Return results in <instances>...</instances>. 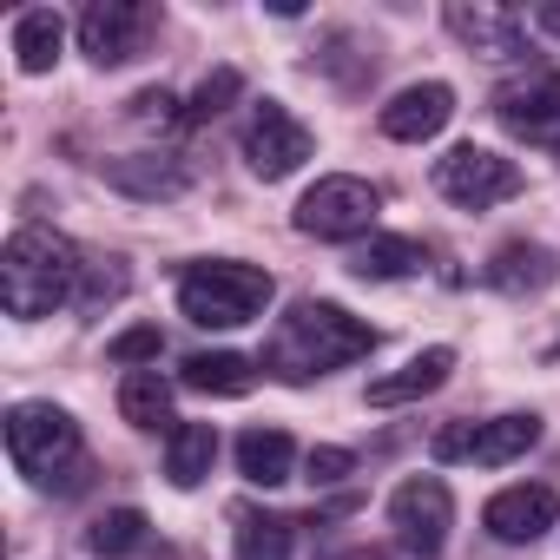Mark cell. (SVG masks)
Wrapping results in <instances>:
<instances>
[{"label":"cell","mask_w":560,"mask_h":560,"mask_svg":"<svg viewBox=\"0 0 560 560\" xmlns=\"http://www.w3.org/2000/svg\"><path fill=\"white\" fill-rule=\"evenodd\" d=\"M376 350V330L363 317H350L343 304H324V298H304L277 317V330L264 337V370L277 383H317L357 357Z\"/></svg>","instance_id":"1"},{"label":"cell","mask_w":560,"mask_h":560,"mask_svg":"<svg viewBox=\"0 0 560 560\" xmlns=\"http://www.w3.org/2000/svg\"><path fill=\"white\" fill-rule=\"evenodd\" d=\"M86 284V257L73 237L47 231V224H21L0 250V304L8 317L34 324V317H54L60 304H73Z\"/></svg>","instance_id":"2"},{"label":"cell","mask_w":560,"mask_h":560,"mask_svg":"<svg viewBox=\"0 0 560 560\" xmlns=\"http://www.w3.org/2000/svg\"><path fill=\"white\" fill-rule=\"evenodd\" d=\"M270 298H277L270 270L237 264V257H198V264H185V277H178V311H185L198 330H237V324L264 317Z\"/></svg>","instance_id":"3"},{"label":"cell","mask_w":560,"mask_h":560,"mask_svg":"<svg viewBox=\"0 0 560 560\" xmlns=\"http://www.w3.org/2000/svg\"><path fill=\"white\" fill-rule=\"evenodd\" d=\"M8 455L34 488H80L86 442L60 402H14L8 409Z\"/></svg>","instance_id":"4"},{"label":"cell","mask_w":560,"mask_h":560,"mask_svg":"<svg viewBox=\"0 0 560 560\" xmlns=\"http://www.w3.org/2000/svg\"><path fill=\"white\" fill-rule=\"evenodd\" d=\"M383 218V191L370 178H350V172H330L317 178L304 198H298V231L304 237H324V244H350V237H370Z\"/></svg>","instance_id":"5"},{"label":"cell","mask_w":560,"mask_h":560,"mask_svg":"<svg viewBox=\"0 0 560 560\" xmlns=\"http://www.w3.org/2000/svg\"><path fill=\"white\" fill-rule=\"evenodd\" d=\"M540 442V416H494V422H442L429 435L435 462H475V468H508Z\"/></svg>","instance_id":"6"},{"label":"cell","mask_w":560,"mask_h":560,"mask_svg":"<svg viewBox=\"0 0 560 560\" xmlns=\"http://www.w3.org/2000/svg\"><path fill=\"white\" fill-rule=\"evenodd\" d=\"M389 527H396V547H402V553L435 560V553L448 547V527H455V494H448V481L409 475V481L389 494Z\"/></svg>","instance_id":"7"},{"label":"cell","mask_w":560,"mask_h":560,"mask_svg":"<svg viewBox=\"0 0 560 560\" xmlns=\"http://www.w3.org/2000/svg\"><path fill=\"white\" fill-rule=\"evenodd\" d=\"M435 191L462 211H488V205H508L521 191V165L488 152V145H455L448 159H435Z\"/></svg>","instance_id":"8"},{"label":"cell","mask_w":560,"mask_h":560,"mask_svg":"<svg viewBox=\"0 0 560 560\" xmlns=\"http://www.w3.org/2000/svg\"><path fill=\"white\" fill-rule=\"evenodd\" d=\"M311 126L291 113V106H277V100H257L250 106V119H244V165L264 178V185H277V178H291L304 159H311Z\"/></svg>","instance_id":"9"},{"label":"cell","mask_w":560,"mask_h":560,"mask_svg":"<svg viewBox=\"0 0 560 560\" xmlns=\"http://www.w3.org/2000/svg\"><path fill=\"white\" fill-rule=\"evenodd\" d=\"M152 27H159V8H145V0H93L80 14V54L93 67H126L145 54Z\"/></svg>","instance_id":"10"},{"label":"cell","mask_w":560,"mask_h":560,"mask_svg":"<svg viewBox=\"0 0 560 560\" xmlns=\"http://www.w3.org/2000/svg\"><path fill=\"white\" fill-rule=\"evenodd\" d=\"M494 119L527 139V145H547L560 159V73H527V80H508L494 93Z\"/></svg>","instance_id":"11"},{"label":"cell","mask_w":560,"mask_h":560,"mask_svg":"<svg viewBox=\"0 0 560 560\" xmlns=\"http://www.w3.org/2000/svg\"><path fill=\"white\" fill-rule=\"evenodd\" d=\"M553 521H560V494H553L547 481H514V488H501V494L481 508V527H488L501 547H527V540H540Z\"/></svg>","instance_id":"12"},{"label":"cell","mask_w":560,"mask_h":560,"mask_svg":"<svg viewBox=\"0 0 560 560\" xmlns=\"http://www.w3.org/2000/svg\"><path fill=\"white\" fill-rule=\"evenodd\" d=\"M448 21V34L468 47V54H481V60H527V27H521V14L514 8H488V0H455V8L442 14Z\"/></svg>","instance_id":"13"},{"label":"cell","mask_w":560,"mask_h":560,"mask_svg":"<svg viewBox=\"0 0 560 560\" xmlns=\"http://www.w3.org/2000/svg\"><path fill=\"white\" fill-rule=\"evenodd\" d=\"M448 119H455V93H448L442 80H422V86H402V93L383 106L376 126H383L396 145H422V139H435Z\"/></svg>","instance_id":"14"},{"label":"cell","mask_w":560,"mask_h":560,"mask_svg":"<svg viewBox=\"0 0 560 560\" xmlns=\"http://www.w3.org/2000/svg\"><path fill=\"white\" fill-rule=\"evenodd\" d=\"M448 370H455V350H422V357H409L402 370H389V376H376L370 383V409H402V402H422V396H435L442 383H448Z\"/></svg>","instance_id":"15"},{"label":"cell","mask_w":560,"mask_h":560,"mask_svg":"<svg viewBox=\"0 0 560 560\" xmlns=\"http://www.w3.org/2000/svg\"><path fill=\"white\" fill-rule=\"evenodd\" d=\"M488 284L494 291H508V298H527V291H547L553 277H560V257L547 250V244H527V237H508L494 257H488Z\"/></svg>","instance_id":"16"},{"label":"cell","mask_w":560,"mask_h":560,"mask_svg":"<svg viewBox=\"0 0 560 560\" xmlns=\"http://www.w3.org/2000/svg\"><path fill=\"white\" fill-rule=\"evenodd\" d=\"M237 475L250 488H277V481H291L298 475V442L284 429H244L237 435Z\"/></svg>","instance_id":"17"},{"label":"cell","mask_w":560,"mask_h":560,"mask_svg":"<svg viewBox=\"0 0 560 560\" xmlns=\"http://www.w3.org/2000/svg\"><path fill=\"white\" fill-rule=\"evenodd\" d=\"M106 178H113L119 191H132V198H178V191L191 185L185 159H172V152H139V159H113V165H106Z\"/></svg>","instance_id":"18"},{"label":"cell","mask_w":560,"mask_h":560,"mask_svg":"<svg viewBox=\"0 0 560 560\" xmlns=\"http://www.w3.org/2000/svg\"><path fill=\"white\" fill-rule=\"evenodd\" d=\"M60 47H67V21L54 8H27L14 21V60H21V73H54Z\"/></svg>","instance_id":"19"},{"label":"cell","mask_w":560,"mask_h":560,"mask_svg":"<svg viewBox=\"0 0 560 560\" xmlns=\"http://www.w3.org/2000/svg\"><path fill=\"white\" fill-rule=\"evenodd\" d=\"M250 383H257V363L237 357V350L185 357V389H198V396H250Z\"/></svg>","instance_id":"20"},{"label":"cell","mask_w":560,"mask_h":560,"mask_svg":"<svg viewBox=\"0 0 560 560\" xmlns=\"http://www.w3.org/2000/svg\"><path fill=\"white\" fill-rule=\"evenodd\" d=\"M211 462H218V429L211 422H178L165 435V475H172V488H198L211 475Z\"/></svg>","instance_id":"21"},{"label":"cell","mask_w":560,"mask_h":560,"mask_svg":"<svg viewBox=\"0 0 560 560\" xmlns=\"http://www.w3.org/2000/svg\"><path fill=\"white\" fill-rule=\"evenodd\" d=\"M119 416L132 422V429H178L172 422V383L159 376V370H132L126 383H119Z\"/></svg>","instance_id":"22"},{"label":"cell","mask_w":560,"mask_h":560,"mask_svg":"<svg viewBox=\"0 0 560 560\" xmlns=\"http://www.w3.org/2000/svg\"><path fill=\"white\" fill-rule=\"evenodd\" d=\"M429 257H422V244L416 237H370L357 257H350V270L363 277V284H389V277H416Z\"/></svg>","instance_id":"23"},{"label":"cell","mask_w":560,"mask_h":560,"mask_svg":"<svg viewBox=\"0 0 560 560\" xmlns=\"http://www.w3.org/2000/svg\"><path fill=\"white\" fill-rule=\"evenodd\" d=\"M145 540H152V527H145L139 508H106V514H93V527H86V547H93L100 560H132Z\"/></svg>","instance_id":"24"},{"label":"cell","mask_w":560,"mask_h":560,"mask_svg":"<svg viewBox=\"0 0 560 560\" xmlns=\"http://www.w3.org/2000/svg\"><path fill=\"white\" fill-rule=\"evenodd\" d=\"M291 521L284 514H257L244 508L237 514V560H291Z\"/></svg>","instance_id":"25"},{"label":"cell","mask_w":560,"mask_h":560,"mask_svg":"<svg viewBox=\"0 0 560 560\" xmlns=\"http://www.w3.org/2000/svg\"><path fill=\"white\" fill-rule=\"evenodd\" d=\"M126 284H132V277H126L119 257H93V264H86V284H80V311H106V304H119Z\"/></svg>","instance_id":"26"},{"label":"cell","mask_w":560,"mask_h":560,"mask_svg":"<svg viewBox=\"0 0 560 560\" xmlns=\"http://www.w3.org/2000/svg\"><path fill=\"white\" fill-rule=\"evenodd\" d=\"M237 93H244V80H237V67H218V73H205V80H198V93H191V106H185V119H191V126H205V119H218V113H224V106H231Z\"/></svg>","instance_id":"27"},{"label":"cell","mask_w":560,"mask_h":560,"mask_svg":"<svg viewBox=\"0 0 560 560\" xmlns=\"http://www.w3.org/2000/svg\"><path fill=\"white\" fill-rule=\"evenodd\" d=\"M159 350H165V337H159L152 324H139V330H126V337H113V343H106V357H113V363H126V370L159 363Z\"/></svg>","instance_id":"28"},{"label":"cell","mask_w":560,"mask_h":560,"mask_svg":"<svg viewBox=\"0 0 560 560\" xmlns=\"http://www.w3.org/2000/svg\"><path fill=\"white\" fill-rule=\"evenodd\" d=\"M350 468H357V455H350V448H311V455H304V475H311L317 488H330V481H343Z\"/></svg>","instance_id":"29"},{"label":"cell","mask_w":560,"mask_h":560,"mask_svg":"<svg viewBox=\"0 0 560 560\" xmlns=\"http://www.w3.org/2000/svg\"><path fill=\"white\" fill-rule=\"evenodd\" d=\"M172 106H178V100H172L165 86H145V93L132 100V119H145V126H172V119H178Z\"/></svg>","instance_id":"30"},{"label":"cell","mask_w":560,"mask_h":560,"mask_svg":"<svg viewBox=\"0 0 560 560\" xmlns=\"http://www.w3.org/2000/svg\"><path fill=\"white\" fill-rule=\"evenodd\" d=\"M534 21H540L547 34H560V0H540V8H534Z\"/></svg>","instance_id":"31"},{"label":"cell","mask_w":560,"mask_h":560,"mask_svg":"<svg viewBox=\"0 0 560 560\" xmlns=\"http://www.w3.org/2000/svg\"><path fill=\"white\" fill-rule=\"evenodd\" d=\"M547 363H560V343H553V350H547Z\"/></svg>","instance_id":"32"}]
</instances>
